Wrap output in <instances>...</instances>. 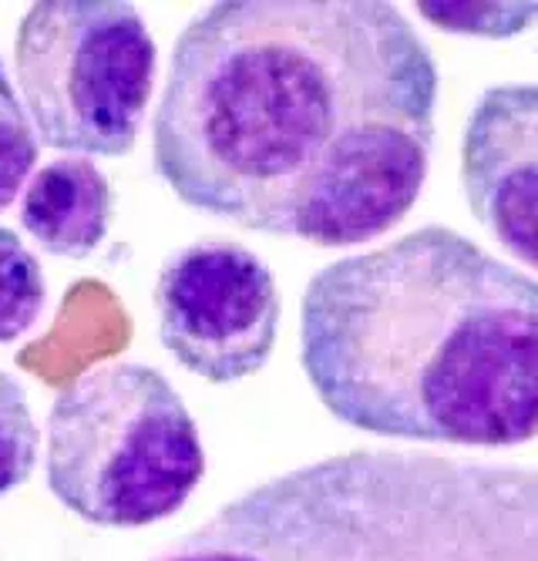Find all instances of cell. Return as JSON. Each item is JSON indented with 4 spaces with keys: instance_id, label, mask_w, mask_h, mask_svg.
Returning a JSON list of instances; mask_svg holds the SVG:
<instances>
[{
    "instance_id": "cell-11",
    "label": "cell",
    "mask_w": 538,
    "mask_h": 561,
    "mask_svg": "<svg viewBox=\"0 0 538 561\" xmlns=\"http://www.w3.org/2000/svg\"><path fill=\"white\" fill-rule=\"evenodd\" d=\"M34 162H37L34 128L11 88L4 65H0V209H8L21 195Z\"/></svg>"
},
{
    "instance_id": "cell-2",
    "label": "cell",
    "mask_w": 538,
    "mask_h": 561,
    "mask_svg": "<svg viewBox=\"0 0 538 561\" xmlns=\"http://www.w3.org/2000/svg\"><path fill=\"white\" fill-rule=\"evenodd\" d=\"M300 360L357 431L448 447L538 437V279L474 239L424 226L323 266L300 310Z\"/></svg>"
},
{
    "instance_id": "cell-3",
    "label": "cell",
    "mask_w": 538,
    "mask_h": 561,
    "mask_svg": "<svg viewBox=\"0 0 538 561\" xmlns=\"http://www.w3.org/2000/svg\"><path fill=\"white\" fill-rule=\"evenodd\" d=\"M156 561H538V471L344 450L242 491Z\"/></svg>"
},
{
    "instance_id": "cell-5",
    "label": "cell",
    "mask_w": 538,
    "mask_h": 561,
    "mask_svg": "<svg viewBox=\"0 0 538 561\" xmlns=\"http://www.w3.org/2000/svg\"><path fill=\"white\" fill-rule=\"evenodd\" d=\"M14 68L41 141L125 156L152 98L156 41L131 4L47 0L21 21Z\"/></svg>"
},
{
    "instance_id": "cell-12",
    "label": "cell",
    "mask_w": 538,
    "mask_h": 561,
    "mask_svg": "<svg viewBox=\"0 0 538 561\" xmlns=\"http://www.w3.org/2000/svg\"><path fill=\"white\" fill-rule=\"evenodd\" d=\"M434 27L471 37H512L538 21V4H417Z\"/></svg>"
},
{
    "instance_id": "cell-1",
    "label": "cell",
    "mask_w": 538,
    "mask_h": 561,
    "mask_svg": "<svg viewBox=\"0 0 538 561\" xmlns=\"http://www.w3.org/2000/svg\"><path fill=\"white\" fill-rule=\"evenodd\" d=\"M437 65L394 4L229 0L175 41L156 172L242 229L360 245L424 188Z\"/></svg>"
},
{
    "instance_id": "cell-10",
    "label": "cell",
    "mask_w": 538,
    "mask_h": 561,
    "mask_svg": "<svg viewBox=\"0 0 538 561\" xmlns=\"http://www.w3.org/2000/svg\"><path fill=\"white\" fill-rule=\"evenodd\" d=\"M37 424L14 377L0 374V497L21 488L37 465Z\"/></svg>"
},
{
    "instance_id": "cell-9",
    "label": "cell",
    "mask_w": 538,
    "mask_h": 561,
    "mask_svg": "<svg viewBox=\"0 0 538 561\" xmlns=\"http://www.w3.org/2000/svg\"><path fill=\"white\" fill-rule=\"evenodd\" d=\"M47 299L44 270L18 232L0 229V343L27 333Z\"/></svg>"
},
{
    "instance_id": "cell-7",
    "label": "cell",
    "mask_w": 538,
    "mask_h": 561,
    "mask_svg": "<svg viewBox=\"0 0 538 561\" xmlns=\"http://www.w3.org/2000/svg\"><path fill=\"white\" fill-rule=\"evenodd\" d=\"M461 185L471 216L538 270V84L488 88L465 125Z\"/></svg>"
},
{
    "instance_id": "cell-8",
    "label": "cell",
    "mask_w": 538,
    "mask_h": 561,
    "mask_svg": "<svg viewBox=\"0 0 538 561\" xmlns=\"http://www.w3.org/2000/svg\"><path fill=\"white\" fill-rule=\"evenodd\" d=\"M115 213L112 182L88 159L47 162L27 185L21 202L24 229L65 260H84L105 239Z\"/></svg>"
},
{
    "instance_id": "cell-6",
    "label": "cell",
    "mask_w": 538,
    "mask_h": 561,
    "mask_svg": "<svg viewBox=\"0 0 538 561\" xmlns=\"http://www.w3.org/2000/svg\"><path fill=\"white\" fill-rule=\"evenodd\" d=\"M152 302L162 346L209 383L256 377L276 346V279L253 249L232 239H199L172 252Z\"/></svg>"
},
{
    "instance_id": "cell-4",
    "label": "cell",
    "mask_w": 538,
    "mask_h": 561,
    "mask_svg": "<svg viewBox=\"0 0 538 561\" xmlns=\"http://www.w3.org/2000/svg\"><path fill=\"white\" fill-rule=\"evenodd\" d=\"M203 474L199 427L156 367H98L71 380L47 417V488L88 525L165 522Z\"/></svg>"
}]
</instances>
